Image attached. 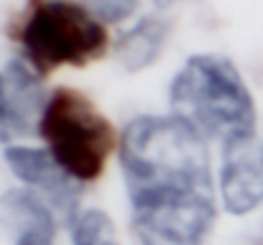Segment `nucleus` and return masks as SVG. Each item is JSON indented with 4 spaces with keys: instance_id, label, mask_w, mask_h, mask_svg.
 Returning <instances> with one entry per match:
<instances>
[{
    "instance_id": "1",
    "label": "nucleus",
    "mask_w": 263,
    "mask_h": 245,
    "mask_svg": "<svg viewBox=\"0 0 263 245\" xmlns=\"http://www.w3.org/2000/svg\"><path fill=\"white\" fill-rule=\"evenodd\" d=\"M120 163L143 245H202L215 222L204 138L181 118L143 115L120 136Z\"/></svg>"
},
{
    "instance_id": "2",
    "label": "nucleus",
    "mask_w": 263,
    "mask_h": 245,
    "mask_svg": "<svg viewBox=\"0 0 263 245\" xmlns=\"http://www.w3.org/2000/svg\"><path fill=\"white\" fill-rule=\"evenodd\" d=\"M172 112L189 123L204 141L222 146L251 143L256 133V105L238 67L217 54H194L176 72Z\"/></svg>"
},
{
    "instance_id": "3",
    "label": "nucleus",
    "mask_w": 263,
    "mask_h": 245,
    "mask_svg": "<svg viewBox=\"0 0 263 245\" xmlns=\"http://www.w3.org/2000/svg\"><path fill=\"white\" fill-rule=\"evenodd\" d=\"M26 62L49 74L59 67H85L107 51L105 23L77 0H41L21 28Z\"/></svg>"
},
{
    "instance_id": "4",
    "label": "nucleus",
    "mask_w": 263,
    "mask_h": 245,
    "mask_svg": "<svg viewBox=\"0 0 263 245\" xmlns=\"http://www.w3.org/2000/svg\"><path fill=\"white\" fill-rule=\"evenodd\" d=\"M39 133L57 163L77 181H95L112 148L107 118L77 89L59 87L46 97Z\"/></svg>"
},
{
    "instance_id": "5",
    "label": "nucleus",
    "mask_w": 263,
    "mask_h": 245,
    "mask_svg": "<svg viewBox=\"0 0 263 245\" xmlns=\"http://www.w3.org/2000/svg\"><path fill=\"white\" fill-rule=\"evenodd\" d=\"M5 163L23 184L39 189L69 220L77 215L80 181L72 179L49 151L31 148V146H8L5 148Z\"/></svg>"
},
{
    "instance_id": "6",
    "label": "nucleus",
    "mask_w": 263,
    "mask_h": 245,
    "mask_svg": "<svg viewBox=\"0 0 263 245\" xmlns=\"http://www.w3.org/2000/svg\"><path fill=\"white\" fill-rule=\"evenodd\" d=\"M251 143L225 146L220 192H222L225 210L233 215L253 212L263 199V159L253 154Z\"/></svg>"
},
{
    "instance_id": "7",
    "label": "nucleus",
    "mask_w": 263,
    "mask_h": 245,
    "mask_svg": "<svg viewBox=\"0 0 263 245\" xmlns=\"http://www.w3.org/2000/svg\"><path fill=\"white\" fill-rule=\"evenodd\" d=\"M3 210L18 225L15 245H51L57 235L54 215L46 202L28 189H10L3 197Z\"/></svg>"
},
{
    "instance_id": "8",
    "label": "nucleus",
    "mask_w": 263,
    "mask_h": 245,
    "mask_svg": "<svg viewBox=\"0 0 263 245\" xmlns=\"http://www.w3.org/2000/svg\"><path fill=\"white\" fill-rule=\"evenodd\" d=\"M166 33H169V28L161 18H156V15L141 18L115 44L118 64L125 72H141V69L156 64V59L161 56V51L166 46Z\"/></svg>"
},
{
    "instance_id": "9",
    "label": "nucleus",
    "mask_w": 263,
    "mask_h": 245,
    "mask_svg": "<svg viewBox=\"0 0 263 245\" xmlns=\"http://www.w3.org/2000/svg\"><path fill=\"white\" fill-rule=\"evenodd\" d=\"M74 245H120L112 220L100 210H80L69 220Z\"/></svg>"
},
{
    "instance_id": "10",
    "label": "nucleus",
    "mask_w": 263,
    "mask_h": 245,
    "mask_svg": "<svg viewBox=\"0 0 263 245\" xmlns=\"http://www.w3.org/2000/svg\"><path fill=\"white\" fill-rule=\"evenodd\" d=\"M87 8L102 23H120L138 10V0H89Z\"/></svg>"
},
{
    "instance_id": "11",
    "label": "nucleus",
    "mask_w": 263,
    "mask_h": 245,
    "mask_svg": "<svg viewBox=\"0 0 263 245\" xmlns=\"http://www.w3.org/2000/svg\"><path fill=\"white\" fill-rule=\"evenodd\" d=\"M21 125L15 120L10 97H8V87H5V77H0V141H10L15 136H21Z\"/></svg>"
},
{
    "instance_id": "12",
    "label": "nucleus",
    "mask_w": 263,
    "mask_h": 245,
    "mask_svg": "<svg viewBox=\"0 0 263 245\" xmlns=\"http://www.w3.org/2000/svg\"><path fill=\"white\" fill-rule=\"evenodd\" d=\"M261 159H263V154H261Z\"/></svg>"
}]
</instances>
